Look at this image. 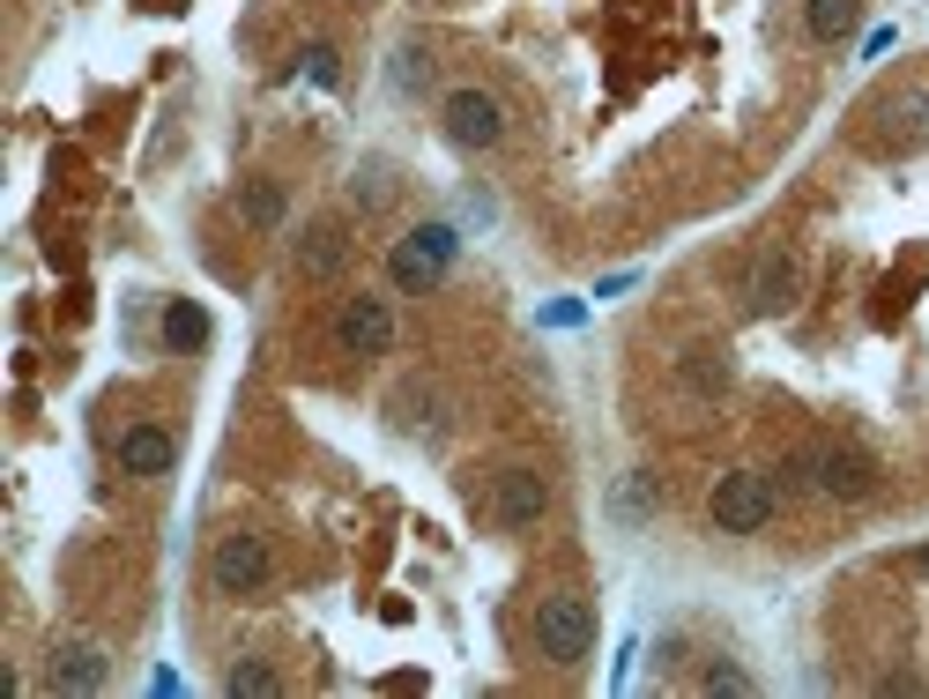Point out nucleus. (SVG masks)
Listing matches in <instances>:
<instances>
[{
  "mask_svg": "<svg viewBox=\"0 0 929 699\" xmlns=\"http://www.w3.org/2000/svg\"><path fill=\"white\" fill-rule=\"evenodd\" d=\"M305 82H320V90H335V82H343V60H335V45H305Z\"/></svg>",
  "mask_w": 929,
  "mask_h": 699,
  "instance_id": "obj_20",
  "label": "nucleus"
},
{
  "mask_svg": "<svg viewBox=\"0 0 929 699\" xmlns=\"http://www.w3.org/2000/svg\"><path fill=\"white\" fill-rule=\"evenodd\" d=\"M878 454L870 447H848V439H832V447H810V484L826 492V499L840 506H862L870 492H878Z\"/></svg>",
  "mask_w": 929,
  "mask_h": 699,
  "instance_id": "obj_6",
  "label": "nucleus"
},
{
  "mask_svg": "<svg viewBox=\"0 0 929 699\" xmlns=\"http://www.w3.org/2000/svg\"><path fill=\"white\" fill-rule=\"evenodd\" d=\"M239 216L253 231H275V224H283V186H275V179H245V186H239Z\"/></svg>",
  "mask_w": 929,
  "mask_h": 699,
  "instance_id": "obj_14",
  "label": "nucleus"
},
{
  "mask_svg": "<svg viewBox=\"0 0 929 699\" xmlns=\"http://www.w3.org/2000/svg\"><path fill=\"white\" fill-rule=\"evenodd\" d=\"M343 261H350V231L335 224V216H320V224L297 239V275H313V283H327Z\"/></svg>",
  "mask_w": 929,
  "mask_h": 699,
  "instance_id": "obj_12",
  "label": "nucleus"
},
{
  "mask_svg": "<svg viewBox=\"0 0 929 699\" xmlns=\"http://www.w3.org/2000/svg\"><path fill=\"white\" fill-rule=\"evenodd\" d=\"M179 462V439L164 425H127L120 432V469L127 476H172Z\"/></svg>",
  "mask_w": 929,
  "mask_h": 699,
  "instance_id": "obj_10",
  "label": "nucleus"
},
{
  "mask_svg": "<svg viewBox=\"0 0 929 699\" xmlns=\"http://www.w3.org/2000/svg\"><path fill=\"white\" fill-rule=\"evenodd\" d=\"M543 514H551V476L543 469H498L484 492V521L506 528V536H521V528H536Z\"/></svg>",
  "mask_w": 929,
  "mask_h": 699,
  "instance_id": "obj_5",
  "label": "nucleus"
},
{
  "mask_svg": "<svg viewBox=\"0 0 929 699\" xmlns=\"http://www.w3.org/2000/svg\"><path fill=\"white\" fill-rule=\"evenodd\" d=\"M536 648L551 655V662H587L595 655V602L580 596V588H551V596H536Z\"/></svg>",
  "mask_w": 929,
  "mask_h": 699,
  "instance_id": "obj_1",
  "label": "nucleus"
},
{
  "mask_svg": "<svg viewBox=\"0 0 929 699\" xmlns=\"http://www.w3.org/2000/svg\"><path fill=\"white\" fill-rule=\"evenodd\" d=\"M46 685H52V692H98V685H104V655L98 648H52Z\"/></svg>",
  "mask_w": 929,
  "mask_h": 699,
  "instance_id": "obj_13",
  "label": "nucleus"
},
{
  "mask_svg": "<svg viewBox=\"0 0 929 699\" xmlns=\"http://www.w3.org/2000/svg\"><path fill=\"white\" fill-rule=\"evenodd\" d=\"M446 142L454 150H498L506 142V104L491 90H454L446 98Z\"/></svg>",
  "mask_w": 929,
  "mask_h": 699,
  "instance_id": "obj_8",
  "label": "nucleus"
},
{
  "mask_svg": "<svg viewBox=\"0 0 929 699\" xmlns=\"http://www.w3.org/2000/svg\"><path fill=\"white\" fill-rule=\"evenodd\" d=\"M639 283V269H617V275H603V283H595V298H617V291H633Z\"/></svg>",
  "mask_w": 929,
  "mask_h": 699,
  "instance_id": "obj_22",
  "label": "nucleus"
},
{
  "mask_svg": "<svg viewBox=\"0 0 929 699\" xmlns=\"http://www.w3.org/2000/svg\"><path fill=\"white\" fill-rule=\"evenodd\" d=\"M164 343H172V350H201V343H209V313H201L194 298H172V305H164Z\"/></svg>",
  "mask_w": 929,
  "mask_h": 699,
  "instance_id": "obj_17",
  "label": "nucleus"
},
{
  "mask_svg": "<svg viewBox=\"0 0 929 699\" xmlns=\"http://www.w3.org/2000/svg\"><path fill=\"white\" fill-rule=\"evenodd\" d=\"M699 692L744 699V692H758V685H751V670H736V662H707V677H699Z\"/></svg>",
  "mask_w": 929,
  "mask_h": 699,
  "instance_id": "obj_19",
  "label": "nucleus"
},
{
  "mask_svg": "<svg viewBox=\"0 0 929 699\" xmlns=\"http://www.w3.org/2000/svg\"><path fill=\"white\" fill-rule=\"evenodd\" d=\"M662 506V484H655V469H633L625 484H617V499H610V514L617 521H647Z\"/></svg>",
  "mask_w": 929,
  "mask_h": 699,
  "instance_id": "obj_15",
  "label": "nucleus"
},
{
  "mask_svg": "<svg viewBox=\"0 0 929 699\" xmlns=\"http://www.w3.org/2000/svg\"><path fill=\"white\" fill-rule=\"evenodd\" d=\"M223 692H231V699H275V692H283V677H275L269 662H239V670L223 677Z\"/></svg>",
  "mask_w": 929,
  "mask_h": 699,
  "instance_id": "obj_18",
  "label": "nucleus"
},
{
  "mask_svg": "<svg viewBox=\"0 0 929 699\" xmlns=\"http://www.w3.org/2000/svg\"><path fill=\"white\" fill-rule=\"evenodd\" d=\"M915 566H922V574H929V550H922V558H915Z\"/></svg>",
  "mask_w": 929,
  "mask_h": 699,
  "instance_id": "obj_23",
  "label": "nucleus"
},
{
  "mask_svg": "<svg viewBox=\"0 0 929 699\" xmlns=\"http://www.w3.org/2000/svg\"><path fill=\"white\" fill-rule=\"evenodd\" d=\"M536 321L543 327H580L587 321V298H551V305H536Z\"/></svg>",
  "mask_w": 929,
  "mask_h": 699,
  "instance_id": "obj_21",
  "label": "nucleus"
},
{
  "mask_svg": "<svg viewBox=\"0 0 929 699\" xmlns=\"http://www.w3.org/2000/svg\"><path fill=\"white\" fill-rule=\"evenodd\" d=\"M856 16H862V0H810V8H804V23H810V38H818V45L848 38V30H856Z\"/></svg>",
  "mask_w": 929,
  "mask_h": 699,
  "instance_id": "obj_16",
  "label": "nucleus"
},
{
  "mask_svg": "<svg viewBox=\"0 0 929 699\" xmlns=\"http://www.w3.org/2000/svg\"><path fill=\"white\" fill-rule=\"evenodd\" d=\"M335 343H343V357H387V350H394V305L372 298V291L343 298V313H335Z\"/></svg>",
  "mask_w": 929,
  "mask_h": 699,
  "instance_id": "obj_7",
  "label": "nucleus"
},
{
  "mask_svg": "<svg viewBox=\"0 0 929 699\" xmlns=\"http://www.w3.org/2000/svg\"><path fill=\"white\" fill-rule=\"evenodd\" d=\"M677 387H685L691 402H714V395H729V350L721 343H699L677 357Z\"/></svg>",
  "mask_w": 929,
  "mask_h": 699,
  "instance_id": "obj_11",
  "label": "nucleus"
},
{
  "mask_svg": "<svg viewBox=\"0 0 929 699\" xmlns=\"http://www.w3.org/2000/svg\"><path fill=\"white\" fill-rule=\"evenodd\" d=\"M774 506H781V492H774V476H758V469L714 476V492H707V514L721 536H758V528L774 521Z\"/></svg>",
  "mask_w": 929,
  "mask_h": 699,
  "instance_id": "obj_3",
  "label": "nucleus"
},
{
  "mask_svg": "<svg viewBox=\"0 0 929 699\" xmlns=\"http://www.w3.org/2000/svg\"><path fill=\"white\" fill-rule=\"evenodd\" d=\"M796 291H804V261H796V246H766V253H758V269H751V283H744V305H751V313H788Z\"/></svg>",
  "mask_w": 929,
  "mask_h": 699,
  "instance_id": "obj_9",
  "label": "nucleus"
},
{
  "mask_svg": "<svg viewBox=\"0 0 929 699\" xmlns=\"http://www.w3.org/2000/svg\"><path fill=\"white\" fill-rule=\"evenodd\" d=\"M454 253H462V231H454V224H416V231H402V239H394L387 283L416 298V291H432V283L454 269Z\"/></svg>",
  "mask_w": 929,
  "mask_h": 699,
  "instance_id": "obj_2",
  "label": "nucleus"
},
{
  "mask_svg": "<svg viewBox=\"0 0 929 699\" xmlns=\"http://www.w3.org/2000/svg\"><path fill=\"white\" fill-rule=\"evenodd\" d=\"M275 580V550L269 536H253V528H231V536H216V550H209V588L216 596H261Z\"/></svg>",
  "mask_w": 929,
  "mask_h": 699,
  "instance_id": "obj_4",
  "label": "nucleus"
}]
</instances>
